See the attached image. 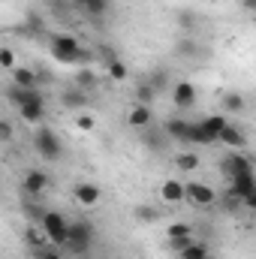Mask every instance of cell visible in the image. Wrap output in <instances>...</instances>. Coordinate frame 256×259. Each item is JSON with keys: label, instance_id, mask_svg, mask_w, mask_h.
I'll use <instances>...</instances> for the list:
<instances>
[{"label": "cell", "instance_id": "cell-1", "mask_svg": "<svg viewBox=\"0 0 256 259\" xmlns=\"http://www.w3.org/2000/svg\"><path fill=\"white\" fill-rule=\"evenodd\" d=\"M52 58L61 61V64H88L91 61V52L81 49L75 36L58 33V36H52Z\"/></svg>", "mask_w": 256, "mask_h": 259}, {"label": "cell", "instance_id": "cell-2", "mask_svg": "<svg viewBox=\"0 0 256 259\" xmlns=\"http://www.w3.org/2000/svg\"><path fill=\"white\" fill-rule=\"evenodd\" d=\"M91 244H94V223H88V220H75V223H69L66 244H64L66 250L75 253V256H81V253L91 250Z\"/></svg>", "mask_w": 256, "mask_h": 259}, {"label": "cell", "instance_id": "cell-3", "mask_svg": "<svg viewBox=\"0 0 256 259\" xmlns=\"http://www.w3.org/2000/svg\"><path fill=\"white\" fill-rule=\"evenodd\" d=\"M39 229L46 232L49 244H55V247L64 250L66 232H69V223H66L64 214H58V211H42V217H39Z\"/></svg>", "mask_w": 256, "mask_h": 259}, {"label": "cell", "instance_id": "cell-4", "mask_svg": "<svg viewBox=\"0 0 256 259\" xmlns=\"http://www.w3.org/2000/svg\"><path fill=\"white\" fill-rule=\"evenodd\" d=\"M33 145H36V151H39V157L42 160H49V163H55L58 157H61V139L55 136V130H49L46 124H39L36 133H33Z\"/></svg>", "mask_w": 256, "mask_h": 259}, {"label": "cell", "instance_id": "cell-5", "mask_svg": "<svg viewBox=\"0 0 256 259\" xmlns=\"http://www.w3.org/2000/svg\"><path fill=\"white\" fill-rule=\"evenodd\" d=\"M184 202H190L196 208H211L217 205V193L208 187V184H184Z\"/></svg>", "mask_w": 256, "mask_h": 259}, {"label": "cell", "instance_id": "cell-6", "mask_svg": "<svg viewBox=\"0 0 256 259\" xmlns=\"http://www.w3.org/2000/svg\"><path fill=\"white\" fill-rule=\"evenodd\" d=\"M9 100L21 109V106H46V97L39 94V88H9Z\"/></svg>", "mask_w": 256, "mask_h": 259}, {"label": "cell", "instance_id": "cell-7", "mask_svg": "<svg viewBox=\"0 0 256 259\" xmlns=\"http://www.w3.org/2000/svg\"><path fill=\"white\" fill-rule=\"evenodd\" d=\"M223 172H226V178H232V175H247V172H253V163L244 157V154H229L226 160H223Z\"/></svg>", "mask_w": 256, "mask_h": 259}, {"label": "cell", "instance_id": "cell-8", "mask_svg": "<svg viewBox=\"0 0 256 259\" xmlns=\"http://www.w3.org/2000/svg\"><path fill=\"white\" fill-rule=\"evenodd\" d=\"M160 202H169V205L184 202V181H178V178H166V181L160 184Z\"/></svg>", "mask_w": 256, "mask_h": 259}, {"label": "cell", "instance_id": "cell-9", "mask_svg": "<svg viewBox=\"0 0 256 259\" xmlns=\"http://www.w3.org/2000/svg\"><path fill=\"white\" fill-rule=\"evenodd\" d=\"M21 184H24V190L30 196H39V193H46V187H49V175L42 169H27Z\"/></svg>", "mask_w": 256, "mask_h": 259}, {"label": "cell", "instance_id": "cell-10", "mask_svg": "<svg viewBox=\"0 0 256 259\" xmlns=\"http://www.w3.org/2000/svg\"><path fill=\"white\" fill-rule=\"evenodd\" d=\"M172 100H175V106H181V109L196 106V88H193V81H175Z\"/></svg>", "mask_w": 256, "mask_h": 259}, {"label": "cell", "instance_id": "cell-11", "mask_svg": "<svg viewBox=\"0 0 256 259\" xmlns=\"http://www.w3.org/2000/svg\"><path fill=\"white\" fill-rule=\"evenodd\" d=\"M217 142H223V145H226V148H232V151H241V148L247 145V136L241 133V127H232V124H226V127L220 130Z\"/></svg>", "mask_w": 256, "mask_h": 259}, {"label": "cell", "instance_id": "cell-12", "mask_svg": "<svg viewBox=\"0 0 256 259\" xmlns=\"http://www.w3.org/2000/svg\"><path fill=\"white\" fill-rule=\"evenodd\" d=\"M190 121H184V118H172V121H166L163 124V133L169 136V139H175V142H190Z\"/></svg>", "mask_w": 256, "mask_h": 259}, {"label": "cell", "instance_id": "cell-13", "mask_svg": "<svg viewBox=\"0 0 256 259\" xmlns=\"http://www.w3.org/2000/svg\"><path fill=\"white\" fill-rule=\"evenodd\" d=\"M151 121H154L151 106H139V103H133V109H130V115H127V124H130V127L145 130V127H151Z\"/></svg>", "mask_w": 256, "mask_h": 259}, {"label": "cell", "instance_id": "cell-14", "mask_svg": "<svg viewBox=\"0 0 256 259\" xmlns=\"http://www.w3.org/2000/svg\"><path fill=\"white\" fill-rule=\"evenodd\" d=\"M12 84L15 88H36L39 84V75L30 69V66H12Z\"/></svg>", "mask_w": 256, "mask_h": 259}, {"label": "cell", "instance_id": "cell-15", "mask_svg": "<svg viewBox=\"0 0 256 259\" xmlns=\"http://www.w3.org/2000/svg\"><path fill=\"white\" fill-rule=\"evenodd\" d=\"M72 196H75V202H78V205H88V208H91V205H97V202H100V187H97V184H78V187H75V190H72Z\"/></svg>", "mask_w": 256, "mask_h": 259}, {"label": "cell", "instance_id": "cell-16", "mask_svg": "<svg viewBox=\"0 0 256 259\" xmlns=\"http://www.w3.org/2000/svg\"><path fill=\"white\" fill-rule=\"evenodd\" d=\"M61 103H64V109H88V94L84 91H78V88H69L61 94Z\"/></svg>", "mask_w": 256, "mask_h": 259}, {"label": "cell", "instance_id": "cell-17", "mask_svg": "<svg viewBox=\"0 0 256 259\" xmlns=\"http://www.w3.org/2000/svg\"><path fill=\"white\" fill-rule=\"evenodd\" d=\"M18 115H21V121H24V124H30V127L46 124V106H21V109H18Z\"/></svg>", "mask_w": 256, "mask_h": 259}, {"label": "cell", "instance_id": "cell-18", "mask_svg": "<svg viewBox=\"0 0 256 259\" xmlns=\"http://www.w3.org/2000/svg\"><path fill=\"white\" fill-rule=\"evenodd\" d=\"M199 124H202V130L208 133L211 145H214V142H217V136H220V130L226 127L229 121H226V115H208V118H205V121H199Z\"/></svg>", "mask_w": 256, "mask_h": 259}, {"label": "cell", "instance_id": "cell-19", "mask_svg": "<svg viewBox=\"0 0 256 259\" xmlns=\"http://www.w3.org/2000/svg\"><path fill=\"white\" fill-rule=\"evenodd\" d=\"M178 256L181 259H211V253H208V244L205 241H190Z\"/></svg>", "mask_w": 256, "mask_h": 259}, {"label": "cell", "instance_id": "cell-20", "mask_svg": "<svg viewBox=\"0 0 256 259\" xmlns=\"http://www.w3.org/2000/svg\"><path fill=\"white\" fill-rule=\"evenodd\" d=\"M157 100V91L151 88V81H139L136 84V100L133 103H139V106H151Z\"/></svg>", "mask_w": 256, "mask_h": 259}, {"label": "cell", "instance_id": "cell-21", "mask_svg": "<svg viewBox=\"0 0 256 259\" xmlns=\"http://www.w3.org/2000/svg\"><path fill=\"white\" fill-rule=\"evenodd\" d=\"M78 6L91 15V18H103L109 12V0H78Z\"/></svg>", "mask_w": 256, "mask_h": 259}, {"label": "cell", "instance_id": "cell-22", "mask_svg": "<svg viewBox=\"0 0 256 259\" xmlns=\"http://www.w3.org/2000/svg\"><path fill=\"white\" fill-rule=\"evenodd\" d=\"M75 88H78V91H84V94L97 91V75H94L91 69H78V75H75Z\"/></svg>", "mask_w": 256, "mask_h": 259}, {"label": "cell", "instance_id": "cell-23", "mask_svg": "<svg viewBox=\"0 0 256 259\" xmlns=\"http://www.w3.org/2000/svg\"><path fill=\"white\" fill-rule=\"evenodd\" d=\"M133 217L142 220V223H157V220H160V211H157L154 205H136V208H133Z\"/></svg>", "mask_w": 256, "mask_h": 259}, {"label": "cell", "instance_id": "cell-24", "mask_svg": "<svg viewBox=\"0 0 256 259\" xmlns=\"http://www.w3.org/2000/svg\"><path fill=\"white\" fill-rule=\"evenodd\" d=\"M106 64H109V78H112V81H127V75H130L127 66L121 64L115 55H109V58H106Z\"/></svg>", "mask_w": 256, "mask_h": 259}, {"label": "cell", "instance_id": "cell-25", "mask_svg": "<svg viewBox=\"0 0 256 259\" xmlns=\"http://www.w3.org/2000/svg\"><path fill=\"white\" fill-rule=\"evenodd\" d=\"M24 238H27V244H30L33 250H36V247H46V241H49V238H46V232L39 229V223H36V226H27Z\"/></svg>", "mask_w": 256, "mask_h": 259}, {"label": "cell", "instance_id": "cell-26", "mask_svg": "<svg viewBox=\"0 0 256 259\" xmlns=\"http://www.w3.org/2000/svg\"><path fill=\"white\" fill-rule=\"evenodd\" d=\"M175 166H178L181 172H193V169H199V154H190V151L178 154V157H175Z\"/></svg>", "mask_w": 256, "mask_h": 259}, {"label": "cell", "instance_id": "cell-27", "mask_svg": "<svg viewBox=\"0 0 256 259\" xmlns=\"http://www.w3.org/2000/svg\"><path fill=\"white\" fill-rule=\"evenodd\" d=\"M244 106H247V100L241 94H226L223 97V109L226 112H244Z\"/></svg>", "mask_w": 256, "mask_h": 259}, {"label": "cell", "instance_id": "cell-28", "mask_svg": "<svg viewBox=\"0 0 256 259\" xmlns=\"http://www.w3.org/2000/svg\"><path fill=\"white\" fill-rule=\"evenodd\" d=\"M184 235H193L190 223H172V226H166V238H184Z\"/></svg>", "mask_w": 256, "mask_h": 259}, {"label": "cell", "instance_id": "cell-29", "mask_svg": "<svg viewBox=\"0 0 256 259\" xmlns=\"http://www.w3.org/2000/svg\"><path fill=\"white\" fill-rule=\"evenodd\" d=\"M33 256H36V259H64V250H61V247H55V244H46V247H36V250H33Z\"/></svg>", "mask_w": 256, "mask_h": 259}, {"label": "cell", "instance_id": "cell-30", "mask_svg": "<svg viewBox=\"0 0 256 259\" xmlns=\"http://www.w3.org/2000/svg\"><path fill=\"white\" fill-rule=\"evenodd\" d=\"M0 66H3V69L18 66V64H15V52H12V49H0Z\"/></svg>", "mask_w": 256, "mask_h": 259}, {"label": "cell", "instance_id": "cell-31", "mask_svg": "<svg viewBox=\"0 0 256 259\" xmlns=\"http://www.w3.org/2000/svg\"><path fill=\"white\" fill-rule=\"evenodd\" d=\"M15 139V127L9 121H0V142H12Z\"/></svg>", "mask_w": 256, "mask_h": 259}, {"label": "cell", "instance_id": "cell-32", "mask_svg": "<svg viewBox=\"0 0 256 259\" xmlns=\"http://www.w3.org/2000/svg\"><path fill=\"white\" fill-rule=\"evenodd\" d=\"M223 202H226V205H223V208H226V211H229V214H238V211H241V202H238V196L226 193V199H223Z\"/></svg>", "mask_w": 256, "mask_h": 259}, {"label": "cell", "instance_id": "cell-33", "mask_svg": "<svg viewBox=\"0 0 256 259\" xmlns=\"http://www.w3.org/2000/svg\"><path fill=\"white\" fill-rule=\"evenodd\" d=\"M190 241H193V235H184V238H169V247H172L175 253H181V250H184Z\"/></svg>", "mask_w": 256, "mask_h": 259}, {"label": "cell", "instance_id": "cell-34", "mask_svg": "<svg viewBox=\"0 0 256 259\" xmlns=\"http://www.w3.org/2000/svg\"><path fill=\"white\" fill-rule=\"evenodd\" d=\"M75 127L78 130H94L97 127V121H94L91 115H78V118H75Z\"/></svg>", "mask_w": 256, "mask_h": 259}, {"label": "cell", "instance_id": "cell-35", "mask_svg": "<svg viewBox=\"0 0 256 259\" xmlns=\"http://www.w3.org/2000/svg\"><path fill=\"white\" fill-rule=\"evenodd\" d=\"M178 21H181V27H187V30L193 27V15H184V12H181V15H178Z\"/></svg>", "mask_w": 256, "mask_h": 259}, {"label": "cell", "instance_id": "cell-36", "mask_svg": "<svg viewBox=\"0 0 256 259\" xmlns=\"http://www.w3.org/2000/svg\"><path fill=\"white\" fill-rule=\"evenodd\" d=\"M253 3L256 0H244V9H253Z\"/></svg>", "mask_w": 256, "mask_h": 259}]
</instances>
